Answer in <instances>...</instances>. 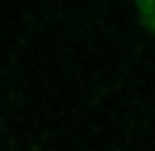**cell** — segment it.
I'll return each mask as SVG.
<instances>
[{
    "label": "cell",
    "instance_id": "1",
    "mask_svg": "<svg viewBox=\"0 0 155 151\" xmlns=\"http://www.w3.org/2000/svg\"><path fill=\"white\" fill-rule=\"evenodd\" d=\"M135 17L143 30L155 35V0H135Z\"/></svg>",
    "mask_w": 155,
    "mask_h": 151
}]
</instances>
